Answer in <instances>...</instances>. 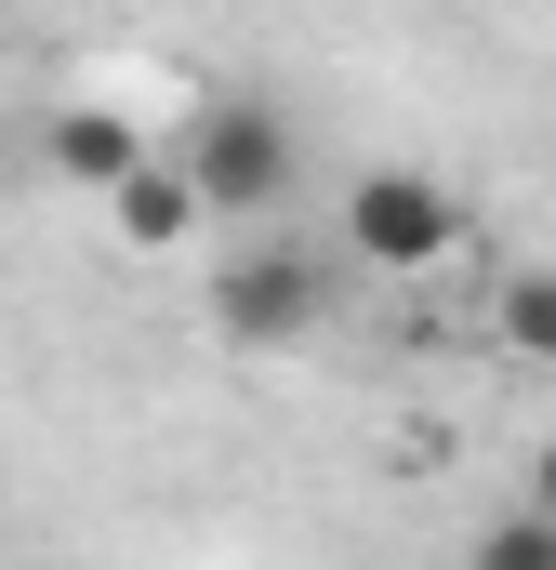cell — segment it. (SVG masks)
<instances>
[{
    "label": "cell",
    "instance_id": "1",
    "mask_svg": "<svg viewBox=\"0 0 556 570\" xmlns=\"http://www.w3.org/2000/svg\"><path fill=\"white\" fill-rule=\"evenodd\" d=\"M172 146H186V173H199L212 226H266L278 199H291V173H305V146H291V120H278V107H252V94L199 107V120H186Z\"/></svg>",
    "mask_w": 556,
    "mask_h": 570
},
{
    "label": "cell",
    "instance_id": "2",
    "mask_svg": "<svg viewBox=\"0 0 556 570\" xmlns=\"http://www.w3.org/2000/svg\"><path fill=\"white\" fill-rule=\"evenodd\" d=\"M331 318V253H291V239H252V253H212V332L239 358H278Z\"/></svg>",
    "mask_w": 556,
    "mask_h": 570
},
{
    "label": "cell",
    "instance_id": "3",
    "mask_svg": "<svg viewBox=\"0 0 556 570\" xmlns=\"http://www.w3.org/2000/svg\"><path fill=\"white\" fill-rule=\"evenodd\" d=\"M345 253L385 266V279H424V266L464 253V199H450L437 173H358V186H345Z\"/></svg>",
    "mask_w": 556,
    "mask_h": 570
},
{
    "label": "cell",
    "instance_id": "4",
    "mask_svg": "<svg viewBox=\"0 0 556 570\" xmlns=\"http://www.w3.org/2000/svg\"><path fill=\"white\" fill-rule=\"evenodd\" d=\"M199 226H212V199H199V173H186V146L159 134V146L133 159V173L107 186V239H120V253H186Z\"/></svg>",
    "mask_w": 556,
    "mask_h": 570
},
{
    "label": "cell",
    "instance_id": "5",
    "mask_svg": "<svg viewBox=\"0 0 556 570\" xmlns=\"http://www.w3.org/2000/svg\"><path fill=\"white\" fill-rule=\"evenodd\" d=\"M146 146H159V134H146L133 107H93V94H80V107H53V134H40V159H53L67 186H93V199H107V186L133 173Z\"/></svg>",
    "mask_w": 556,
    "mask_h": 570
},
{
    "label": "cell",
    "instance_id": "6",
    "mask_svg": "<svg viewBox=\"0 0 556 570\" xmlns=\"http://www.w3.org/2000/svg\"><path fill=\"white\" fill-rule=\"evenodd\" d=\"M490 345L530 358V372H556V266H504V292H490Z\"/></svg>",
    "mask_w": 556,
    "mask_h": 570
},
{
    "label": "cell",
    "instance_id": "7",
    "mask_svg": "<svg viewBox=\"0 0 556 570\" xmlns=\"http://www.w3.org/2000/svg\"><path fill=\"white\" fill-rule=\"evenodd\" d=\"M477 558H490V570H556V504L530 491L517 518H490V531H477Z\"/></svg>",
    "mask_w": 556,
    "mask_h": 570
},
{
    "label": "cell",
    "instance_id": "8",
    "mask_svg": "<svg viewBox=\"0 0 556 570\" xmlns=\"http://www.w3.org/2000/svg\"><path fill=\"white\" fill-rule=\"evenodd\" d=\"M530 491H544V504H556V438H544V464H530Z\"/></svg>",
    "mask_w": 556,
    "mask_h": 570
}]
</instances>
